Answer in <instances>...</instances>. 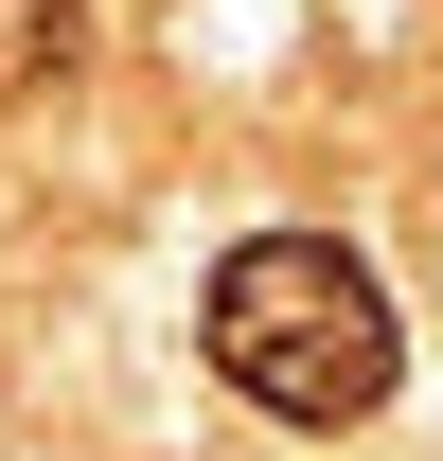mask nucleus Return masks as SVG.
<instances>
[{"mask_svg": "<svg viewBox=\"0 0 443 461\" xmlns=\"http://www.w3.org/2000/svg\"><path fill=\"white\" fill-rule=\"evenodd\" d=\"M195 355L267 426H373L390 373H408V320H390V285L337 230H249V249H213V285H195Z\"/></svg>", "mask_w": 443, "mask_h": 461, "instance_id": "obj_1", "label": "nucleus"}, {"mask_svg": "<svg viewBox=\"0 0 443 461\" xmlns=\"http://www.w3.org/2000/svg\"><path fill=\"white\" fill-rule=\"evenodd\" d=\"M89 71V0H0V107H54Z\"/></svg>", "mask_w": 443, "mask_h": 461, "instance_id": "obj_2", "label": "nucleus"}]
</instances>
